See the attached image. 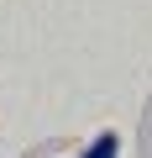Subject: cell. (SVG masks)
I'll use <instances>...</instances> for the list:
<instances>
[{
	"label": "cell",
	"mask_w": 152,
	"mask_h": 158,
	"mask_svg": "<svg viewBox=\"0 0 152 158\" xmlns=\"http://www.w3.org/2000/svg\"><path fill=\"white\" fill-rule=\"evenodd\" d=\"M115 153H121V137H115V132H100V137H95L79 158H115Z\"/></svg>",
	"instance_id": "cell-1"
}]
</instances>
